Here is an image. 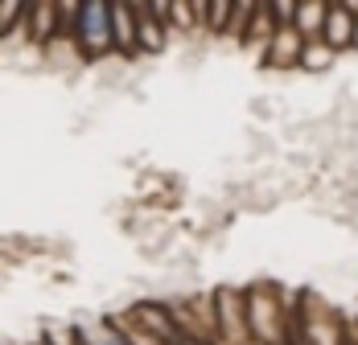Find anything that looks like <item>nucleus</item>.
<instances>
[{"label": "nucleus", "instance_id": "1", "mask_svg": "<svg viewBox=\"0 0 358 345\" xmlns=\"http://www.w3.org/2000/svg\"><path fill=\"white\" fill-rule=\"evenodd\" d=\"M74 50L91 62L108 58L115 50V13L108 0H83L78 25H74Z\"/></svg>", "mask_w": 358, "mask_h": 345}, {"label": "nucleus", "instance_id": "2", "mask_svg": "<svg viewBox=\"0 0 358 345\" xmlns=\"http://www.w3.org/2000/svg\"><path fill=\"white\" fill-rule=\"evenodd\" d=\"M305 45H309V41L301 37V29H296V25L276 29L272 45H268L264 66H268V70H301V62H305Z\"/></svg>", "mask_w": 358, "mask_h": 345}, {"label": "nucleus", "instance_id": "3", "mask_svg": "<svg viewBox=\"0 0 358 345\" xmlns=\"http://www.w3.org/2000/svg\"><path fill=\"white\" fill-rule=\"evenodd\" d=\"M111 13H115V50L124 54V58H132V54H141V21H136V4H111Z\"/></svg>", "mask_w": 358, "mask_h": 345}, {"label": "nucleus", "instance_id": "4", "mask_svg": "<svg viewBox=\"0 0 358 345\" xmlns=\"http://www.w3.org/2000/svg\"><path fill=\"white\" fill-rule=\"evenodd\" d=\"M74 333H78L74 345H132L120 321H83Z\"/></svg>", "mask_w": 358, "mask_h": 345}, {"label": "nucleus", "instance_id": "5", "mask_svg": "<svg viewBox=\"0 0 358 345\" xmlns=\"http://www.w3.org/2000/svg\"><path fill=\"white\" fill-rule=\"evenodd\" d=\"M325 21H329V0H301L296 8V29L305 41H322Z\"/></svg>", "mask_w": 358, "mask_h": 345}, {"label": "nucleus", "instance_id": "6", "mask_svg": "<svg viewBox=\"0 0 358 345\" xmlns=\"http://www.w3.org/2000/svg\"><path fill=\"white\" fill-rule=\"evenodd\" d=\"M136 21H141V54H157V50H165L169 25H165V21H157L152 4H136Z\"/></svg>", "mask_w": 358, "mask_h": 345}, {"label": "nucleus", "instance_id": "7", "mask_svg": "<svg viewBox=\"0 0 358 345\" xmlns=\"http://www.w3.org/2000/svg\"><path fill=\"white\" fill-rule=\"evenodd\" d=\"M334 58H338V54H334L325 41H309V45H305V62H301V70H329Z\"/></svg>", "mask_w": 358, "mask_h": 345}, {"label": "nucleus", "instance_id": "8", "mask_svg": "<svg viewBox=\"0 0 358 345\" xmlns=\"http://www.w3.org/2000/svg\"><path fill=\"white\" fill-rule=\"evenodd\" d=\"M231 17H235V4H231V0H215V4H210V13H206V25H210V29H227V25H231Z\"/></svg>", "mask_w": 358, "mask_h": 345}, {"label": "nucleus", "instance_id": "9", "mask_svg": "<svg viewBox=\"0 0 358 345\" xmlns=\"http://www.w3.org/2000/svg\"><path fill=\"white\" fill-rule=\"evenodd\" d=\"M288 345H309V342H305L301 333H292V337H288Z\"/></svg>", "mask_w": 358, "mask_h": 345}]
</instances>
